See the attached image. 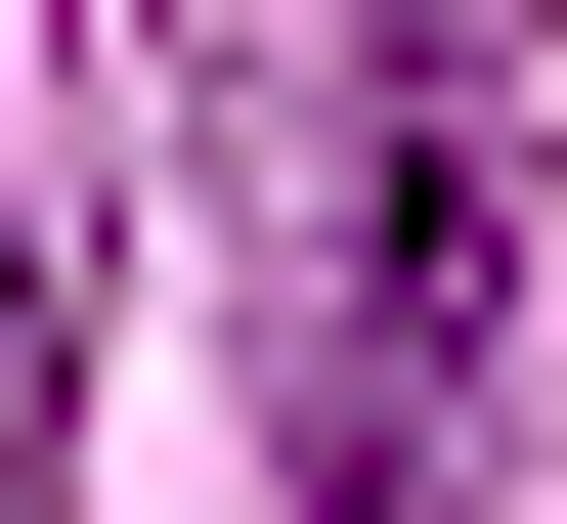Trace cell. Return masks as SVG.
I'll return each instance as SVG.
<instances>
[{"label":"cell","instance_id":"7a4b0ae2","mask_svg":"<svg viewBox=\"0 0 567 524\" xmlns=\"http://www.w3.org/2000/svg\"><path fill=\"white\" fill-rule=\"evenodd\" d=\"M0 524H44V175H0Z\"/></svg>","mask_w":567,"mask_h":524},{"label":"cell","instance_id":"6da1fadb","mask_svg":"<svg viewBox=\"0 0 567 524\" xmlns=\"http://www.w3.org/2000/svg\"><path fill=\"white\" fill-rule=\"evenodd\" d=\"M481 438V44H350L306 132V524H436Z\"/></svg>","mask_w":567,"mask_h":524}]
</instances>
